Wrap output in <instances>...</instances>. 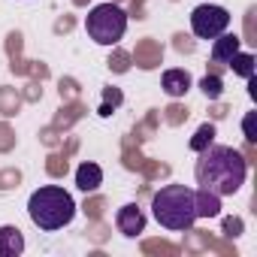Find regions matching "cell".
Segmentation results:
<instances>
[{
  "label": "cell",
  "instance_id": "8992f818",
  "mask_svg": "<svg viewBox=\"0 0 257 257\" xmlns=\"http://www.w3.org/2000/svg\"><path fill=\"white\" fill-rule=\"evenodd\" d=\"M115 224H118V233H121V236L134 239V236H140V233L146 230V215H143V209H140L137 203H127V206L118 209Z\"/></svg>",
  "mask_w": 257,
  "mask_h": 257
},
{
  "label": "cell",
  "instance_id": "52a82bcc",
  "mask_svg": "<svg viewBox=\"0 0 257 257\" xmlns=\"http://www.w3.org/2000/svg\"><path fill=\"white\" fill-rule=\"evenodd\" d=\"M100 185H103V170L97 164H91V161L79 164V170H76V188L79 191H97Z\"/></svg>",
  "mask_w": 257,
  "mask_h": 257
},
{
  "label": "cell",
  "instance_id": "3957f363",
  "mask_svg": "<svg viewBox=\"0 0 257 257\" xmlns=\"http://www.w3.org/2000/svg\"><path fill=\"white\" fill-rule=\"evenodd\" d=\"M152 215L167 230H191L197 221L194 191L185 185H167L152 197Z\"/></svg>",
  "mask_w": 257,
  "mask_h": 257
},
{
  "label": "cell",
  "instance_id": "7c38bea8",
  "mask_svg": "<svg viewBox=\"0 0 257 257\" xmlns=\"http://www.w3.org/2000/svg\"><path fill=\"white\" fill-rule=\"evenodd\" d=\"M230 67H233L236 73L248 76V79H251V73H254V70H251V55H239V58L233 55V58H230Z\"/></svg>",
  "mask_w": 257,
  "mask_h": 257
},
{
  "label": "cell",
  "instance_id": "277c9868",
  "mask_svg": "<svg viewBox=\"0 0 257 257\" xmlns=\"http://www.w3.org/2000/svg\"><path fill=\"white\" fill-rule=\"evenodd\" d=\"M85 31H88V37L97 46H115L124 37V31H127V16L115 4H100V7H94L88 13Z\"/></svg>",
  "mask_w": 257,
  "mask_h": 257
},
{
  "label": "cell",
  "instance_id": "30bf717a",
  "mask_svg": "<svg viewBox=\"0 0 257 257\" xmlns=\"http://www.w3.org/2000/svg\"><path fill=\"white\" fill-rule=\"evenodd\" d=\"M194 206H197V218H215L221 212V197L212 191H194Z\"/></svg>",
  "mask_w": 257,
  "mask_h": 257
},
{
  "label": "cell",
  "instance_id": "4fadbf2b",
  "mask_svg": "<svg viewBox=\"0 0 257 257\" xmlns=\"http://www.w3.org/2000/svg\"><path fill=\"white\" fill-rule=\"evenodd\" d=\"M212 137H215V127L212 124H203L200 131H197V140L191 143V149H197V152H203V146H206V140L212 143Z\"/></svg>",
  "mask_w": 257,
  "mask_h": 257
},
{
  "label": "cell",
  "instance_id": "7a4b0ae2",
  "mask_svg": "<svg viewBox=\"0 0 257 257\" xmlns=\"http://www.w3.org/2000/svg\"><path fill=\"white\" fill-rule=\"evenodd\" d=\"M28 215L34 221V227L52 233L67 227L76 218V200L70 191H64L61 185H43L31 194L28 200Z\"/></svg>",
  "mask_w": 257,
  "mask_h": 257
},
{
  "label": "cell",
  "instance_id": "5b68a950",
  "mask_svg": "<svg viewBox=\"0 0 257 257\" xmlns=\"http://www.w3.org/2000/svg\"><path fill=\"white\" fill-rule=\"evenodd\" d=\"M230 28V13L218 4H200L191 13V31L200 40H215Z\"/></svg>",
  "mask_w": 257,
  "mask_h": 257
},
{
  "label": "cell",
  "instance_id": "8fae6325",
  "mask_svg": "<svg viewBox=\"0 0 257 257\" xmlns=\"http://www.w3.org/2000/svg\"><path fill=\"white\" fill-rule=\"evenodd\" d=\"M239 49V37H215V46H212V58L215 61H230Z\"/></svg>",
  "mask_w": 257,
  "mask_h": 257
},
{
  "label": "cell",
  "instance_id": "9c48e42d",
  "mask_svg": "<svg viewBox=\"0 0 257 257\" xmlns=\"http://www.w3.org/2000/svg\"><path fill=\"white\" fill-rule=\"evenodd\" d=\"M188 88H191L188 70H167V73H164V91H167L170 97H185Z\"/></svg>",
  "mask_w": 257,
  "mask_h": 257
},
{
  "label": "cell",
  "instance_id": "5bb4252c",
  "mask_svg": "<svg viewBox=\"0 0 257 257\" xmlns=\"http://www.w3.org/2000/svg\"><path fill=\"white\" fill-rule=\"evenodd\" d=\"M200 88L206 91V97H218V91H221V82H218V79H209V76H206V79L200 82Z\"/></svg>",
  "mask_w": 257,
  "mask_h": 257
},
{
  "label": "cell",
  "instance_id": "ba28073f",
  "mask_svg": "<svg viewBox=\"0 0 257 257\" xmlns=\"http://www.w3.org/2000/svg\"><path fill=\"white\" fill-rule=\"evenodd\" d=\"M25 251V239L19 227H0V257H16Z\"/></svg>",
  "mask_w": 257,
  "mask_h": 257
},
{
  "label": "cell",
  "instance_id": "6da1fadb",
  "mask_svg": "<svg viewBox=\"0 0 257 257\" xmlns=\"http://www.w3.org/2000/svg\"><path fill=\"white\" fill-rule=\"evenodd\" d=\"M194 176H197V185L203 191H212L218 197H233L245 185L248 167L236 149L212 146V149H203V155L194 167Z\"/></svg>",
  "mask_w": 257,
  "mask_h": 257
}]
</instances>
